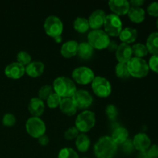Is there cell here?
<instances>
[{
    "instance_id": "cell-15",
    "label": "cell",
    "mask_w": 158,
    "mask_h": 158,
    "mask_svg": "<svg viewBox=\"0 0 158 158\" xmlns=\"http://www.w3.org/2000/svg\"><path fill=\"white\" fill-rule=\"evenodd\" d=\"M106 16V13L102 9L94 11L88 19L89 28H92L93 29H100L104 24Z\"/></svg>"
},
{
    "instance_id": "cell-3",
    "label": "cell",
    "mask_w": 158,
    "mask_h": 158,
    "mask_svg": "<svg viewBox=\"0 0 158 158\" xmlns=\"http://www.w3.org/2000/svg\"><path fill=\"white\" fill-rule=\"evenodd\" d=\"M128 72L131 77L136 78H143L146 77L149 73L148 63L143 59L132 57L127 63Z\"/></svg>"
},
{
    "instance_id": "cell-27",
    "label": "cell",
    "mask_w": 158,
    "mask_h": 158,
    "mask_svg": "<svg viewBox=\"0 0 158 158\" xmlns=\"http://www.w3.org/2000/svg\"><path fill=\"white\" fill-rule=\"evenodd\" d=\"M73 27L76 30L80 33L86 32L89 29L88 19L85 17H77L73 23Z\"/></svg>"
},
{
    "instance_id": "cell-22",
    "label": "cell",
    "mask_w": 158,
    "mask_h": 158,
    "mask_svg": "<svg viewBox=\"0 0 158 158\" xmlns=\"http://www.w3.org/2000/svg\"><path fill=\"white\" fill-rule=\"evenodd\" d=\"M119 38L121 40L122 43H134L137 38V29L131 27H127L125 29H122Z\"/></svg>"
},
{
    "instance_id": "cell-37",
    "label": "cell",
    "mask_w": 158,
    "mask_h": 158,
    "mask_svg": "<svg viewBox=\"0 0 158 158\" xmlns=\"http://www.w3.org/2000/svg\"><path fill=\"white\" fill-rule=\"evenodd\" d=\"M148 66L149 69L156 73H158V55H154L150 58Z\"/></svg>"
},
{
    "instance_id": "cell-34",
    "label": "cell",
    "mask_w": 158,
    "mask_h": 158,
    "mask_svg": "<svg viewBox=\"0 0 158 158\" xmlns=\"http://www.w3.org/2000/svg\"><path fill=\"white\" fill-rule=\"evenodd\" d=\"M79 131L76 127H71L68 128L64 133V137L66 140H73L79 135Z\"/></svg>"
},
{
    "instance_id": "cell-41",
    "label": "cell",
    "mask_w": 158,
    "mask_h": 158,
    "mask_svg": "<svg viewBox=\"0 0 158 158\" xmlns=\"http://www.w3.org/2000/svg\"><path fill=\"white\" fill-rule=\"evenodd\" d=\"M118 46L119 45L117 44V43L115 41V40H110L109 44H108L107 47H106V49H107L109 51H110V52H114V51L116 52L117 48H118Z\"/></svg>"
},
{
    "instance_id": "cell-1",
    "label": "cell",
    "mask_w": 158,
    "mask_h": 158,
    "mask_svg": "<svg viewBox=\"0 0 158 158\" xmlns=\"http://www.w3.org/2000/svg\"><path fill=\"white\" fill-rule=\"evenodd\" d=\"M94 151L97 158H112L117 151V144L111 137L103 136L95 143Z\"/></svg>"
},
{
    "instance_id": "cell-36",
    "label": "cell",
    "mask_w": 158,
    "mask_h": 158,
    "mask_svg": "<svg viewBox=\"0 0 158 158\" xmlns=\"http://www.w3.org/2000/svg\"><path fill=\"white\" fill-rule=\"evenodd\" d=\"M16 122L15 117L12 114H6L3 116L2 123L6 127H12Z\"/></svg>"
},
{
    "instance_id": "cell-16",
    "label": "cell",
    "mask_w": 158,
    "mask_h": 158,
    "mask_svg": "<svg viewBox=\"0 0 158 158\" xmlns=\"http://www.w3.org/2000/svg\"><path fill=\"white\" fill-rule=\"evenodd\" d=\"M132 49L127 43H121L116 51V57L119 63H127L132 58Z\"/></svg>"
},
{
    "instance_id": "cell-33",
    "label": "cell",
    "mask_w": 158,
    "mask_h": 158,
    "mask_svg": "<svg viewBox=\"0 0 158 158\" xmlns=\"http://www.w3.org/2000/svg\"><path fill=\"white\" fill-rule=\"evenodd\" d=\"M61 100L62 97H60L58 94H56V93H52L46 100V103L49 108L53 109V108H56L57 106H60Z\"/></svg>"
},
{
    "instance_id": "cell-13",
    "label": "cell",
    "mask_w": 158,
    "mask_h": 158,
    "mask_svg": "<svg viewBox=\"0 0 158 158\" xmlns=\"http://www.w3.org/2000/svg\"><path fill=\"white\" fill-rule=\"evenodd\" d=\"M26 73V68L17 62L10 63L5 69V74L6 77L13 80L21 78Z\"/></svg>"
},
{
    "instance_id": "cell-24",
    "label": "cell",
    "mask_w": 158,
    "mask_h": 158,
    "mask_svg": "<svg viewBox=\"0 0 158 158\" xmlns=\"http://www.w3.org/2000/svg\"><path fill=\"white\" fill-rule=\"evenodd\" d=\"M94 51V49L88 42H82L78 46L77 55L83 60H88L92 57Z\"/></svg>"
},
{
    "instance_id": "cell-38",
    "label": "cell",
    "mask_w": 158,
    "mask_h": 158,
    "mask_svg": "<svg viewBox=\"0 0 158 158\" xmlns=\"http://www.w3.org/2000/svg\"><path fill=\"white\" fill-rule=\"evenodd\" d=\"M148 13L151 16L158 17V2H154L148 6Z\"/></svg>"
},
{
    "instance_id": "cell-14",
    "label": "cell",
    "mask_w": 158,
    "mask_h": 158,
    "mask_svg": "<svg viewBox=\"0 0 158 158\" xmlns=\"http://www.w3.org/2000/svg\"><path fill=\"white\" fill-rule=\"evenodd\" d=\"M110 9L117 15H123L127 14L131 5L127 0H110L108 2Z\"/></svg>"
},
{
    "instance_id": "cell-4",
    "label": "cell",
    "mask_w": 158,
    "mask_h": 158,
    "mask_svg": "<svg viewBox=\"0 0 158 158\" xmlns=\"http://www.w3.org/2000/svg\"><path fill=\"white\" fill-rule=\"evenodd\" d=\"M96 123V115L90 110H85L78 114L75 120V127L79 132L83 134L90 131Z\"/></svg>"
},
{
    "instance_id": "cell-46",
    "label": "cell",
    "mask_w": 158,
    "mask_h": 158,
    "mask_svg": "<svg viewBox=\"0 0 158 158\" xmlns=\"http://www.w3.org/2000/svg\"><path fill=\"white\" fill-rule=\"evenodd\" d=\"M157 29H158V19H157Z\"/></svg>"
},
{
    "instance_id": "cell-23",
    "label": "cell",
    "mask_w": 158,
    "mask_h": 158,
    "mask_svg": "<svg viewBox=\"0 0 158 158\" xmlns=\"http://www.w3.org/2000/svg\"><path fill=\"white\" fill-rule=\"evenodd\" d=\"M127 14L130 19L136 23H142L145 19V10L141 7L131 6Z\"/></svg>"
},
{
    "instance_id": "cell-25",
    "label": "cell",
    "mask_w": 158,
    "mask_h": 158,
    "mask_svg": "<svg viewBox=\"0 0 158 158\" xmlns=\"http://www.w3.org/2000/svg\"><path fill=\"white\" fill-rule=\"evenodd\" d=\"M148 52L154 55H158V32H154L148 37L146 43Z\"/></svg>"
},
{
    "instance_id": "cell-44",
    "label": "cell",
    "mask_w": 158,
    "mask_h": 158,
    "mask_svg": "<svg viewBox=\"0 0 158 158\" xmlns=\"http://www.w3.org/2000/svg\"><path fill=\"white\" fill-rule=\"evenodd\" d=\"M138 158H149V157H148V156L147 155L146 152H141L140 153V154H139Z\"/></svg>"
},
{
    "instance_id": "cell-42",
    "label": "cell",
    "mask_w": 158,
    "mask_h": 158,
    "mask_svg": "<svg viewBox=\"0 0 158 158\" xmlns=\"http://www.w3.org/2000/svg\"><path fill=\"white\" fill-rule=\"evenodd\" d=\"M38 140H39V143H40V145L46 146V145H47L48 143H49V137H48V136L45 134L44 135H43V136H41L40 137H39Z\"/></svg>"
},
{
    "instance_id": "cell-20",
    "label": "cell",
    "mask_w": 158,
    "mask_h": 158,
    "mask_svg": "<svg viewBox=\"0 0 158 158\" xmlns=\"http://www.w3.org/2000/svg\"><path fill=\"white\" fill-rule=\"evenodd\" d=\"M26 74L31 77H40L43 73L45 69V65L43 62L33 61L31 62L29 65L26 66Z\"/></svg>"
},
{
    "instance_id": "cell-28",
    "label": "cell",
    "mask_w": 158,
    "mask_h": 158,
    "mask_svg": "<svg viewBox=\"0 0 158 158\" xmlns=\"http://www.w3.org/2000/svg\"><path fill=\"white\" fill-rule=\"evenodd\" d=\"M131 49H132L133 55L134 56V57L143 59V57L146 56L148 54V50L147 49L146 45L143 44V43H136L131 46Z\"/></svg>"
},
{
    "instance_id": "cell-21",
    "label": "cell",
    "mask_w": 158,
    "mask_h": 158,
    "mask_svg": "<svg viewBox=\"0 0 158 158\" xmlns=\"http://www.w3.org/2000/svg\"><path fill=\"white\" fill-rule=\"evenodd\" d=\"M128 137H129V132L127 129L123 127H119L113 131L111 138L118 145L123 144L125 141H127L128 140Z\"/></svg>"
},
{
    "instance_id": "cell-9",
    "label": "cell",
    "mask_w": 158,
    "mask_h": 158,
    "mask_svg": "<svg viewBox=\"0 0 158 158\" xmlns=\"http://www.w3.org/2000/svg\"><path fill=\"white\" fill-rule=\"evenodd\" d=\"M92 84V89L94 94L100 97H107L112 91L111 84L107 79L103 77H95Z\"/></svg>"
},
{
    "instance_id": "cell-6",
    "label": "cell",
    "mask_w": 158,
    "mask_h": 158,
    "mask_svg": "<svg viewBox=\"0 0 158 158\" xmlns=\"http://www.w3.org/2000/svg\"><path fill=\"white\" fill-rule=\"evenodd\" d=\"M26 129L28 134L33 138L40 137L46 133V127L44 121L40 117H29L26 123Z\"/></svg>"
},
{
    "instance_id": "cell-31",
    "label": "cell",
    "mask_w": 158,
    "mask_h": 158,
    "mask_svg": "<svg viewBox=\"0 0 158 158\" xmlns=\"http://www.w3.org/2000/svg\"><path fill=\"white\" fill-rule=\"evenodd\" d=\"M52 93H53V89H52V86L44 85V86H41L39 90V98L42 100H46Z\"/></svg>"
},
{
    "instance_id": "cell-47",
    "label": "cell",
    "mask_w": 158,
    "mask_h": 158,
    "mask_svg": "<svg viewBox=\"0 0 158 158\" xmlns=\"http://www.w3.org/2000/svg\"><path fill=\"white\" fill-rule=\"evenodd\" d=\"M85 158H87V157H85Z\"/></svg>"
},
{
    "instance_id": "cell-5",
    "label": "cell",
    "mask_w": 158,
    "mask_h": 158,
    "mask_svg": "<svg viewBox=\"0 0 158 158\" xmlns=\"http://www.w3.org/2000/svg\"><path fill=\"white\" fill-rule=\"evenodd\" d=\"M110 41V36L102 29H93L88 34V43L94 49H106Z\"/></svg>"
},
{
    "instance_id": "cell-7",
    "label": "cell",
    "mask_w": 158,
    "mask_h": 158,
    "mask_svg": "<svg viewBox=\"0 0 158 158\" xmlns=\"http://www.w3.org/2000/svg\"><path fill=\"white\" fill-rule=\"evenodd\" d=\"M104 31L108 35L110 36H119L122 30V21L118 15L114 13L106 15L105 19Z\"/></svg>"
},
{
    "instance_id": "cell-43",
    "label": "cell",
    "mask_w": 158,
    "mask_h": 158,
    "mask_svg": "<svg viewBox=\"0 0 158 158\" xmlns=\"http://www.w3.org/2000/svg\"><path fill=\"white\" fill-rule=\"evenodd\" d=\"M130 5H131L132 6H135V7H140L141 6H143L144 4V1L143 0H131V2H129Z\"/></svg>"
},
{
    "instance_id": "cell-10",
    "label": "cell",
    "mask_w": 158,
    "mask_h": 158,
    "mask_svg": "<svg viewBox=\"0 0 158 158\" xmlns=\"http://www.w3.org/2000/svg\"><path fill=\"white\" fill-rule=\"evenodd\" d=\"M72 77L76 83L81 85H86L92 83L95 78L94 73L87 66H79L72 73Z\"/></svg>"
},
{
    "instance_id": "cell-18",
    "label": "cell",
    "mask_w": 158,
    "mask_h": 158,
    "mask_svg": "<svg viewBox=\"0 0 158 158\" xmlns=\"http://www.w3.org/2000/svg\"><path fill=\"white\" fill-rule=\"evenodd\" d=\"M79 43L76 40H69L63 43L61 46L60 52L65 58H71L77 54Z\"/></svg>"
},
{
    "instance_id": "cell-39",
    "label": "cell",
    "mask_w": 158,
    "mask_h": 158,
    "mask_svg": "<svg viewBox=\"0 0 158 158\" xmlns=\"http://www.w3.org/2000/svg\"><path fill=\"white\" fill-rule=\"evenodd\" d=\"M146 154L149 158H158V145H151V147L146 151Z\"/></svg>"
},
{
    "instance_id": "cell-45",
    "label": "cell",
    "mask_w": 158,
    "mask_h": 158,
    "mask_svg": "<svg viewBox=\"0 0 158 158\" xmlns=\"http://www.w3.org/2000/svg\"><path fill=\"white\" fill-rule=\"evenodd\" d=\"M54 40H55V41L56 42V43H60V42L62 41V37H61V35H60V36L56 37V38H54Z\"/></svg>"
},
{
    "instance_id": "cell-35",
    "label": "cell",
    "mask_w": 158,
    "mask_h": 158,
    "mask_svg": "<svg viewBox=\"0 0 158 158\" xmlns=\"http://www.w3.org/2000/svg\"><path fill=\"white\" fill-rule=\"evenodd\" d=\"M106 114L108 118L110 119V120H114L118 115V110L115 105L108 104L106 108Z\"/></svg>"
},
{
    "instance_id": "cell-40",
    "label": "cell",
    "mask_w": 158,
    "mask_h": 158,
    "mask_svg": "<svg viewBox=\"0 0 158 158\" xmlns=\"http://www.w3.org/2000/svg\"><path fill=\"white\" fill-rule=\"evenodd\" d=\"M123 151H124L125 153H127V154H130V153L132 152L134 149V144H133L132 140L128 139L127 141H125L124 143H123Z\"/></svg>"
},
{
    "instance_id": "cell-12",
    "label": "cell",
    "mask_w": 158,
    "mask_h": 158,
    "mask_svg": "<svg viewBox=\"0 0 158 158\" xmlns=\"http://www.w3.org/2000/svg\"><path fill=\"white\" fill-rule=\"evenodd\" d=\"M132 141L134 148L140 153L146 152L151 145V138L144 133H139L136 134Z\"/></svg>"
},
{
    "instance_id": "cell-29",
    "label": "cell",
    "mask_w": 158,
    "mask_h": 158,
    "mask_svg": "<svg viewBox=\"0 0 158 158\" xmlns=\"http://www.w3.org/2000/svg\"><path fill=\"white\" fill-rule=\"evenodd\" d=\"M116 75L121 79H127L131 77L128 72L127 65L126 63H118L115 67Z\"/></svg>"
},
{
    "instance_id": "cell-2",
    "label": "cell",
    "mask_w": 158,
    "mask_h": 158,
    "mask_svg": "<svg viewBox=\"0 0 158 158\" xmlns=\"http://www.w3.org/2000/svg\"><path fill=\"white\" fill-rule=\"evenodd\" d=\"M54 93L62 98L73 97L77 89L75 83L71 79L66 77H59L55 79L52 84Z\"/></svg>"
},
{
    "instance_id": "cell-17",
    "label": "cell",
    "mask_w": 158,
    "mask_h": 158,
    "mask_svg": "<svg viewBox=\"0 0 158 158\" xmlns=\"http://www.w3.org/2000/svg\"><path fill=\"white\" fill-rule=\"evenodd\" d=\"M28 110L32 117H40L44 112V102L39 97H33L31 99L28 104Z\"/></svg>"
},
{
    "instance_id": "cell-26",
    "label": "cell",
    "mask_w": 158,
    "mask_h": 158,
    "mask_svg": "<svg viewBox=\"0 0 158 158\" xmlns=\"http://www.w3.org/2000/svg\"><path fill=\"white\" fill-rule=\"evenodd\" d=\"M76 146L80 152H86L90 147V139L86 134L82 133L76 138Z\"/></svg>"
},
{
    "instance_id": "cell-11",
    "label": "cell",
    "mask_w": 158,
    "mask_h": 158,
    "mask_svg": "<svg viewBox=\"0 0 158 158\" xmlns=\"http://www.w3.org/2000/svg\"><path fill=\"white\" fill-rule=\"evenodd\" d=\"M72 99L79 109H86L93 103V97L91 94L84 89H77L75 94L73 96Z\"/></svg>"
},
{
    "instance_id": "cell-8",
    "label": "cell",
    "mask_w": 158,
    "mask_h": 158,
    "mask_svg": "<svg viewBox=\"0 0 158 158\" xmlns=\"http://www.w3.org/2000/svg\"><path fill=\"white\" fill-rule=\"evenodd\" d=\"M44 30L48 35L52 38L60 36L63 30V22L56 15H49L44 22Z\"/></svg>"
},
{
    "instance_id": "cell-32",
    "label": "cell",
    "mask_w": 158,
    "mask_h": 158,
    "mask_svg": "<svg viewBox=\"0 0 158 158\" xmlns=\"http://www.w3.org/2000/svg\"><path fill=\"white\" fill-rule=\"evenodd\" d=\"M58 158H79V155L72 148H64L59 152Z\"/></svg>"
},
{
    "instance_id": "cell-19",
    "label": "cell",
    "mask_w": 158,
    "mask_h": 158,
    "mask_svg": "<svg viewBox=\"0 0 158 158\" xmlns=\"http://www.w3.org/2000/svg\"><path fill=\"white\" fill-rule=\"evenodd\" d=\"M60 110L68 116H73L77 113V106L75 102L72 99V97H66L62 98L61 102L60 104Z\"/></svg>"
},
{
    "instance_id": "cell-30",
    "label": "cell",
    "mask_w": 158,
    "mask_h": 158,
    "mask_svg": "<svg viewBox=\"0 0 158 158\" xmlns=\"http://www.w3.org/2000/svg\"><path fill=\"white\" fill-rule=\"evenodd\" d=\"M17 63H20L23 66H27L32 62V57L31 55L26 51H20L18 52L16 56Z\"/></svg>"
}]
</instances>
